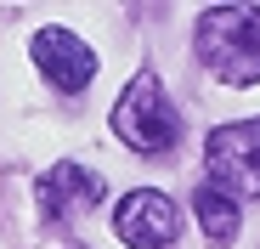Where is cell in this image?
<instances>
[{
    "label": "cell",
    "instance_id": "6",
    "mask_svg": "<svg viewBox=\"0 0 260 249\" xmlns=\"http://www.w3.org/2000/svg\"><path fill=\"white\" fill-rule=\"evenodd\" d=\"M34 198H40V210H46L51 221H62L74 210H96V204L108 198V181L91 176V170H79V164H51V170L40 176Z\"/></svg>",
    "mask_w": 260,
    "mask_h": 249
},
{
    "label": "cell",
    "instance_id": "3",
    "mask_svg": "<svg viewBox=\"0 0 260 249\" xmlns=\"http://www.w3.org/2000/svg\"><path fill=\"white\" fill-rule=\"evenodd\" d=\"M204 164H209V187L238 198H260V119H238L209 131L204 142Z\"/></svg>",
    "mask_w": 260,
    "mask_h": 249
},
{
    "label": "cell",
    "instance_id": "5",
    "mask_svg": "<svg viewBox=\"0 0 260 249\" xmlns=\"http://www.w3.org/2000/svg\"><path fill=\"white\" fill-rule=\"evenodd\" d=\"M28 51H34V68L46 74L57 91H68V97L85 91V85H91V74H96V51L85 46L79 34H68V28H40Z\"/></svg>",
    "mask_w": 260,
    "mask_h": 249
},
{
    "label": "cell",
    "instance_id": "4",
    "mask_svg": "<svg viewBox=\"0 0 260 249\" xmlns=\"http://www.w3.org/2000/svg\"><path fill=\"white\" fill-rule=\"evenodd\" d=\"M113 232H119L130 249H170V243H176V232H181V215H176V204H170L164 193L136 187V193L119 198Z\"/></svg>",
    "mask_w": 260,
    "mask_h": 249
},
{
    "label": "cell",
    "instance_id": "2",
    "mask_svg": "<svg viewBox=\"0 0 260 249\" xmlns=\"http://www.w3.org/2000/svg\"><path fill=\"white\" fill-rule=\"evenodd\" d=\"M113 131H119L124 147H136V153L176 147L181 119H176V108H170V97H164V85H158L153 74H136L124 85V97L113 102Z\"/></svg>",
    "mask_w": 260,
    "mask_h": 249
},
{
    "label": "cell",
    "instance_id": "1",
    "mask_svg": "<svg viewBox=\"0 0 260 249\" xmlns=\"http://www.w3.org/2000/svg\"><path fill=\"white\" fill-rule=\"evenodd\" d=\"M192 40L221 85H260V6H209L198 12Z\"/></svg>",
    "mask_w": 260,
    "mask_h": 249
},
{
    "label": "cell",
    "instance_id": "7",
    "mask_svg": "<svg viewBox=\"0 0 260 249\" xmlns=\"http://www.w3.org/2000/svg\"><path fill=\"white\" fill-rule=\"evenodd\" d=\"M192 210H198V221H204V238H209V243H232V238H238V204H232L226 193H215L209 181L192 193Z\"/></svg>",
    "mask_w": 260,
    "mask_h": 249
}]
</instances>
